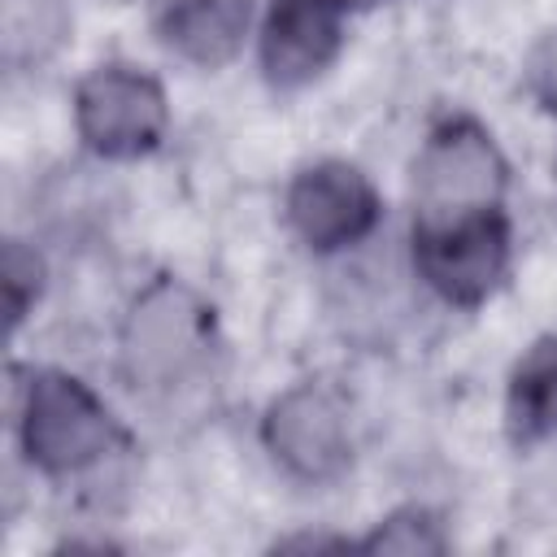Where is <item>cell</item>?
<instances>
[{
  "label": "cell",
  "mask_w": 557,
  "mask_h": 557,
  "mask_svg": "<svg viewBox=\"0 0 557 557\" xmlns=\"http://www.w3.org/2000/svg\"><path fill=\"white\" fill-rule=\"evenodd\" d=\"M17 440L35 470L65 479L104 461L122 444V431L83 379L39 366L26 374L17 396Z\"/></svg>",
  "instance_id": "obj_1"
},
{
  "label": "cell",
  "mask_w": 557,
  "mask_h": 557,
  "mask_svg": "<svg viewBox=\"0 0 557 557\" xmlns=\"http://www.w3.org/2000/svg\"><path fill=\"white\" fill-rule=\"evenodd\" d=\"M213 309L178 278L148 283L122 318V370L144 392H170L209 366Z\"/></svg>",
  "instance_id": "obj_2"
},
{
  "label": "cell",
  "mask_w": 557,
  "mask_h": 557,
  "mask_svg": "<svg viewBox=\"0 0 557 557\" xmlns=\"http://www.w3.org/2000/svg\"><path fill=\"white\" fill-rule=\"evenodd\" d=\"M509 165L487 126L466 113H453L431 126L413 157V222L457 218L474 209H496L505 196Z\"/></svg>",
  "instance_id": "obj_3"
},
{
  "label": "cell",
  "mask_w": 557,
  "mask_h": 557,
  "mask_svg": "<svg viewBox=\"0 0 557 557\" xmlns=\"http://www.w3.org/2000/svg\"><path fill=\"white\" fill-rule=\"evenodd\" d=\"M413 270L448 305H483L509 270V218L474 209L457 218L413 222Z\"/></svg>",
  "instance_id": "obj_4"
},
{
  "label": "cell",
  "mask_w": 557,
  "mask_h": 557,
  "mask_svg": "<svg viewBox=\"0 0 557 557\" xmlns=\"http://www.w3.org/2000/svg\"><path fill=\"white\" fill-rule=\"evenodd\" d=\"M78 139L104 161H135L165 139L170 104L152 74L135 65H96L74 91Z\"/></svg>",
  "instance_id": "obj_5"
},
{
  "label": "cell",
  "mask_w": 557,
  "mask_h": 557,
  "mask_svg": "<svg viewBox=\"0 0 557 557\" xmlns=\"http://www.w3.org/2000/svg\"><path fill=\"white\" fill-rule=\"evenodd\" d=\"M261 440L270 457L305 479V483H331L352 466V422L348 405L322 387V383H296L287 387L261 418Z\"/></svg>",
  "instance_id": "obj_6"
},
{
  "label": "cell",
  "mask_w": 557,
  "mask_h": 557,
  "mask_svg": "<svg viewBox=\"0 0 557 557\" xmlns=\"http://www.w3.org/2000/svg\"><path fill=\"white\" fill-rule=\"evenodd\" d=\"M383 218V200L352 161H313L287 187V222L313 252H344L361 244Z\"/></svg>",
  "instance_id": "obj_7"
},
{
  "label": "cell",
  "mask_w": 557,
  "mask_h": 557,
  "mask_svg": "<svg viewBox=\"0 0 557 557\" xmlns=\"http://www.w3.org/2000/svg\"><path fill=\"white\" fill-rule=\"evenodd\" d=\"M261 70L292 91L331 70L344 48V9L335 0H270L261 22Z\"/></svg>",
  "instance_id": "obj_8"
},
{
  "label": "cell",
  "mask_w": 557,
  "mask_h": 557,
  "mask_svg": "<svg viewBox=\"0 0 557 557\" xmlns=\"http://www.w3.org/2000/svg\"><path fill=\"white\" fill-rule=\"evenodd\" d=\"M252 0H161V39L191 65H226L248 30Z\"/></svg>",
  "instance_id": "obj_9"
},
{
  "label": "cell",
  "mask_w": 557,
  "mask_h": 557,
  "mask_svg": "<svg viewBox=\"0 0 557 557\" xmlns=\"http://www.w3.org/2000/svg\"><path fill=\"white\" fill-rule=\"evenodd\" d=\"M505 422L518 444L557 435V335H540L509 370Z\"/></svg>",
  "instance_id": "obj_10"
},
{
  "label": "cell",
  "mask_w": 557,
  "mask_h": 557,
  "mask_svg": "<svg viewBox=\"0 0 557 557\" xmlns=\"http://www.w3.org/2000/svg\"><path fill=\"white\" fill-rule=\"evenodd\" d=\"M444 531H440V518L409 505V509H396L392 518H383L374 527V535L361 540V548L370 553H444Z\"/></svg>",
  "instance_id": "obj_11"
},
{
  "label": "cell",
  "mask_w": 557,
  "mask_h": 557,
  "mask_svg": "<svg viewBox=\"0 0 557 557\" xmlns=\"http://www.w3.org/2000/svg\"><path fill=\"white\" fill-rule=\"evenodd\" d=\"M44 292V261L35 248H26L22 239H9L4 248V313L9 326H17L26 318V309L39 300Z\"/></svg>",
  "instance_id": "obj_12"
},
{
  "label": "cell",
  "mask_w": 557,
  "mask_h": 557,
  "mask_svg": "<svg viewBox=\"0 0 557 557\" xmlns=\"http://www.w3.org/2000/svg\"><path fill=\"white\" fill-rule=\"evenodd\" d=\"M527 78H531V91L557 113V30H548V35L540 39V48L531 52Z\"/></svg>",
  "instance_id": "obj_13"
},
{
  "label": "cell",
  "mask_w": 557,
  "mask_h": 557,
  "mask_svg": "<svg viewBox=\"0 0 557 557\" xmlns=\"http://www.w3.org/2000/svg\"><path fill=\"white\" fill-rule=\"evenodd\" d=\"M339 9H361V4H379V0H335Z\"/></svg>",
  "instance_id": "obj_14"
}]
</instances>
